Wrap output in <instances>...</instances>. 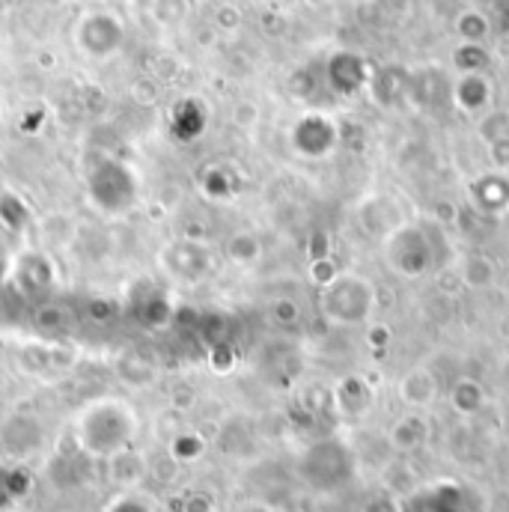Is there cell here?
<instances>
[{
    "label": "cell",
    "mask_w": 509,
    "mask_h": 512,
    "mask_svg": "<svg viewBox=\"0 0 509 512\" xmlns=\"http://www.w3.org/2000/svg\"><path fill=\"white\" fill-rule=\"evenodd\" d=\"M137 435V414L120 396H102L90 402L75 420L78 447L96 459H114L131 447Z\"/></svg>",
    "instance_id": "cell-1"
},
{
    "label": "cell",
    "mask_w": 509,
    "mask_h": 512,
    "mask_svg": "<svg viewBox=\"0 0 509 512\" xmlns=\"http://www.w3.org/2000/svg\"><path fill=\"white\" fill-rule=\"evenodd\" d=\"M203 450H206V441H203L197 432H182V435H176L173 444H170V456H173L176 462H194V459L203 456Z\"/></svg>",
    "instance_id": "cell-6"
},
{
    "label": "cell",
    "mask_w": 509,
    "mask_h": 512,
    "mask_svg": "<svg viewBox=\"0 0 509 512\" xmlns=\"http://www.w3.org/2000/svg\"><path fill=\"white\" fill-rule=\"evenodd\" d=\"M111 462V480L117 483V486H123V489H134L137 483H143V477L149 474V465L128 447L123 453H117L114 459H108Z\"/></svg>",
    "instance_id": "cell-5"
},
{
    "label": "cell",
    "mask_w": 509,
    "mask_h": 512,
    "mask_svg": "<svg viewBox=\"0 0 509 512\" xmlns=\"http://www.w3.org/2000/svg\"><path fill=\"white\" fill-rule=\"evenodd\" d=\"M0 224L6 227V230H21L24 224H27V212H24V206L12 197V194H6V197H0Z\"/></svg>",
    "instance_id": "cell-8"
},
{
    "label": "cell",
    "mask_w": 509,
    "mask_h": 512,
    "mask_svg": "<svg viewBox=\"0 0 509 512\" xmlns=\"http://www.w3.org/2000/svg\"><path fill=\"white\" fill-rule=\"evenodd\" d=\"M161 265L182 283H200L209 271V254L197 242H176L161 251Z\"/></svg>",
    "instance_id": "cell-4"
},
{
    "label": "cell",
    "mask_w": 509,
    "mask_h": 512,
    "mask_svg": "<svg viewBox=\"0 0 509 512\" xmlns=\"http://www.w3.org/2000/svg\"><path fill=\"white\" fill-rule=\"evenodd\" d=\"M90 197L108 215H123L137 200L134 176L123 164H102L90 176Z\"/></svg>",
    "instance_id": "cell-2"
},
{
    "label": "cell",
    "mask_w": 509,
    "mask_h": 512,
    "mask_svg": "<svg viewBox=\"0 0 509 512\" xmlns=\"http://www.w3.org/2000/svg\"><path fill=\"white\" fill-rule=\"evenodd\" d=\"M108 512H155L146 501H140V498H134V495H120L117 501H114V507Z\"/></svg>",
    "instance_id": "cell-10"
},
{
    "label": "cell",
    "mask_w": 509,
    "mask_h": 512,
    "mask_svg": "<svg viewBox=\"0 0 509 512\" xmlns=\"http://www.w3.org/2000/svg\"><path fill=\"white\" fill-rule=\"evenodd\" d=\"M33 322L42 331H66L69 328V313L63 307H57V304H42L33 313Z\"/></svg>",
    "instance_id": "cell-7"
},
{
    "label": "cell",
    "mask_w": 509,
    "mask_h": 512,
    "mask_svg": "<svg viewBox=\"0 0 509 512\" xmlns=\"http://www.w3.org/2000/svg\"><path fill=\"white\" fill-rule=\"evenodd\" d=\"M227 254H230V259H236V262H251V259L256 256V242L251 239V236L239 233V236H233V239H230Z\"/></svg>",
    "instance_id": "cell-9"
},
{
    "label": "cell",
    "mask_w": 509,
    "mask_h": 512,
    "mask_svg": "<svg viewBox=\"0 0 509 512\" xmlns=\"http://www.w3.org/2000/svg\"><path fill=\"white\" fill-rule=\"evenodd\" d=\"M12 277H15V286L24 295L39 298V295L51 292V286L57 280V271H54V262H51L48 254H42V251H24V254H18L15 265H12Z\"/></svg>",
    "instance_id": "cell-3"
},
{
    "label": "cell",
    "mask_w": 509,
    "mask_h": 512,
    "mask_svg": "<svg viewBox=\"0 0 509 512\" xmlns=\"http://www.w3.org/2000/svg\"><path fill=\"white\" fill-rule=\"evenodd\" d=\"M185 512H212V501H209L203 492H197V495H188Z\"/></svg>",
    "instance_id": "cell-11"
}]
</instances>
